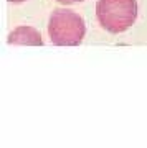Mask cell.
Wrapping results in <instances>:
<instances>
[{
	"mask_svg": "<svg viewBox=\"0 0 147 148\" xmlns=\"http://www.w3.org/2000/svg\"><path fill=\"white\" fill-rule=\"evenodd\" d=\"M60 3H64V5H69V3H78V2H83V0H56Z\"/></svg>",
	"mask_w": 147,
	"mask_h": 148,
	"instance_id": "cell-4",
	"label": "cell"
},
{
	"mask_svg": "<svg viewBox=\"0 0 147 148\" xmlns=\"http://www.w3.org/2000/svg\"><path fill=\"white\" fill-rule=\"evenodd\" d=\"M8 43L10 45H35V46H42L43 40H42V35L33 27H18L8 35Z\"/></svg>",
	"mask_w": 147,
	"mask_h": 148,
	"instance_id": "cell-3",
	"label": "cell"
},
{
	"mask_svg": "<svg viewBox=\"0 0 147 148\" xmlns=\"http://www.w3.org/2000/svg\"><path fill=\"white\" fill-rule=\"evenodd\" d=\"M10 3H21V2H25V0H8Z\"/></svg>",
	"mask_w": 147,
	"mask_h": 148,
	"instance_id": "cell-5",
	"label": "cell"
},
{
	"mask_svg": "<svg viewBox=\"0 0 147 148\" xmlns=\"http://www.w3.org/2000/svg\"><path fill=\"white\" fill-rule=\"evenodd\" d=\"M96 16L109 33H122L137 18V0H98Z\"/></svg>",
	"mask_w": 147,
	"mask_h": 148,
	"instance_id": "cell-2",
	"label": "cell"
},
{
	"mask_svg": "<svg viewBox=\"0 0 147 148\" xmlns=\"http://www.w3.org/2000/svg\"><path fill=\"white\" fill-rule=\"evenodd\" d=\"M48 35L56 46H76L86 35V25L76 12L56 8L48 21Z\"/></svg>",
	"mask_w": 147,
	"mask_h": 148,
	"instance_id": "cell-1",
	"label": "cell"
}]
</instances>
